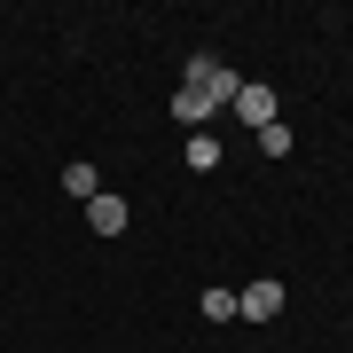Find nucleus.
I'll use <instances>...</instances> for the list:
<instances>
[{
	"label": "nucleus",
	"instance_id": "obj_1",
	"mask_svg": "<svg viewBox=\"0 0 353 353\" xmlns=\"http://www.w3.org/2000/svg\"><path fill=\"white\" fill-rule=\"evenodd\" d=\"M236 87L243 79L228 71V63H212V55H189V71H181V87H173V118L189 134H204V118L220 110V102H236Z\"/></svg>",
	"mask_w": 353,
	"mask_h": 353
},
{
	"label": "nucleus",
	"instance_id": "obj_2",
	"mask_svg": "<svg viewBox=\"0 0 353 353\" xmlns=\"http://www.w3.org/2000/svg\"><path fill=\"white\" fill-rule=\"evenodd\" d=\"M283 306H290V290H283L275 275H252V283L236 290V314H243V322H275Z\"/></svg>",
	"mask_w": 353,
	"mask_h": 353
},
{
	"label": "nucleus",
	"instance_id": "obj_3",
	"mask_svg": "<svg viewBox=\"0 0 353 353\" xmlns=\"http://www.w3.org/2000/svg\"><path fill=\"white\" fill-rule=\"evenodd\" d=\"M236 118H243V126H275V87L243 79V87H236Z\"/></svg>",
	"mask_w": 353,
	"mask_h": 353
},
{
	"label": "nucleus",
	"instance_id": "obj_4",
	"mask_svg": "<svg viewBox=\"0 0 353 353\" xmlns=\"http://www.w3.org/2000/svg\"><path fill=\"white\" fill-rule=\"evenodd\" d=\"M87 228H94V236H126V196H110V189H102V196L87 204Z\"/></svg>",
	"mask_w": 353,
	"mask_h": 353
},
{
	"label": "nucleus",
	"instance_id": "obj_5",
	"mask_svg": "<svg viewBox=\"0 0 353 353\" xmlns=\"http://www.w3.org/2000/svg\"><path fill=\"white\" fill-rule=\"evenodd\" d=\"M63 196L94 204V196H102V173H94V165H63Z\"/></svg>",
	"mask_w": 353,
	"mask_h": 353
},
{
	"label": "nucleus",
	"instance_id": "obj_6",
	"mask_svg": "<svg viewBox=\"0 0 353 353\" xmlns=\"http://www.w3.org/2000/svg\"><path fill=\"white\" fill-rule=\"evenodd\" d=\"M196 306H204V322H236V290H220V283H212V290H204V299H196Z\"/></svg>",
	"mask_w": 353,
	"mask_h": 353
},
{
	"label": "nucleus",
	"instance_id": "obj_7",
	"mask_svg": "<svg viewBox=\"0 0 353 353\" xmlns=\"http://www.w3.org/2000/svg\"><path fill=\"white\" fill-rule=\"evenodd\" d=\"M220 165V141L212 134H189V173H212Z\"/></svg>",
	"mask_w": 353,
	"mask_h": 353
},
{
	"label": "nucleus",
	"instance_id": "obj_8",
	"mask_svg": "<svg viewBox=\"0 0 353 353\" xmlns=\"http://www.w3.org/2000/svg\"><path fill=\"white\" fill-rule=\"evenodd\" d=\"M259 157H290V126L275 118V126H259Z\"/></svg>",
	"mask_w": 353,
	"mask_h": 353
},
{
	"label": "nucleus",
	"instance_id": "obj_9",
	"mask_svg": "<svg viewBox=\"0 0 353 353\" xmlns=\"http://www.w3.org/2000/svg\"><path fill=\"white\" fill-rule=\"evenodd\" d=\"M345 338H353V330H345Z\"/></svg>",
	"mask_w": 353,
	"mask_h": 353
}]
</instances>
